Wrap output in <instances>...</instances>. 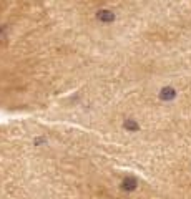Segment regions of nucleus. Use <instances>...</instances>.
<instances>
[{"label": "nucleus", "instance_id": "obj_1", "mask_svg": "<svg viewBox=\"0 0 191 199\" xmlns=\"http://www.w3.org/2000/svg\"><path fill=\"white\" fill-rule=\"evenodd\" d=\"M176 96V91H175L171 86H165V88L160 91V98L165 100V101H169V100H173Z\"/></svg>", "mask_w": 191, "mask_h": 199}, {"label": "nucleus", "instance_id": "obj_2", "mask_svg": "<svg viewBox=\"0 0 191 199\" xmlns=\"http://www.w3.org/2000/svg\"><path fill=\"white\" fill-rule=\"evenodd\" d=\"M97 18L101 20V22H113L115 20V15H113V12H110V10H100L97 13Z\"/></svg>", "mask_w": 191, "mask_h": 199}, {"label": "nucleus", "instance_id": "obj_4", "mask_svg": "<svg viewBox=\"0 0 191 199\" xmlns=\"http://www.w3.org/2000/svg\"><path fill=\"white\" fill-rule=\"evenodd\" d=\"M125 128L126 129H138V124L135 121H125Z\"/></svg>", "mask_w": 191, "mask_h": 199}, {"label": "nucleus", "instance_id": "obj_3", "mask_svg": "<svg viewBox=\"0 0 191 199\" xmlns=\"http://www.w3.org/2000/svg\"><path fill=\"white\" fill-rule=\"evenodd\" d=\"M121 188L125 189V191H133V189L136 188V179H133V178H126L125 181H123Z\"/></svg>", "mask_w": 191, "mask_h": 199}]
</instances>
